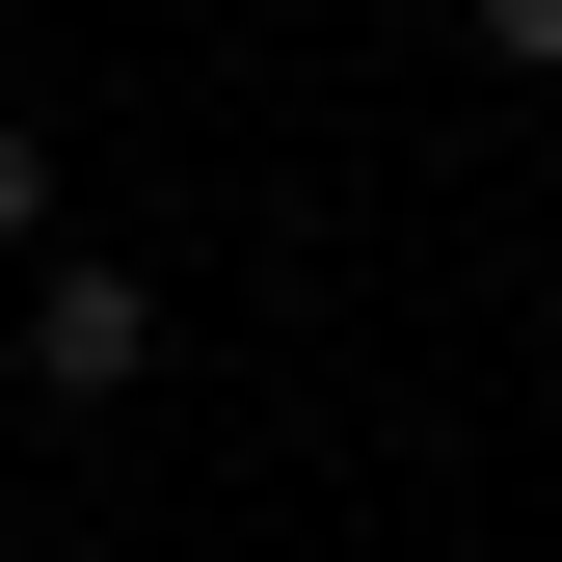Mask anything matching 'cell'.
Returning a JSON list of instances; mask_svg holds the SVG:
<instances>
[{"label": "cell", "instance_id": "cell-2", "mask_svg": "<svg viewBox=\"0 0 562 562\" xmlns=\"http://www.w3.org/2000/svg\"><path fill=\"white\" fill-rule=\"evenodd\" d=\"M0 268H54V134L0 108Z\"/></svg>", "mask_w": 562, "mask_h": 562}, {"label": "cell", "instance_id": "cell-3", "mask_svg": "<svg viewBox=\"0 0 562 562\" xmlns=\"http://www.w3.org/2000/svg\"><path fill=\"white\" fill-rule=\"evenodd\" d=\"M482 54H509V81H562V0H482Z\"/></svg>", "mask_w": 562, "mask_h": 562}, {"label": "cell", "instance_id": "cell-1", "mask_svg": "<svg viewBox=\"0 0 562 562\" xmlns=\"http://www.w3.org/2000/svg\"><path fill=\"white\" fill-rule=\"evenodd\" d=\"M134 375H161V268L54 241V268H27V402H134Z\"/></svg>", "mask_w": 562, "mask_h": 562}]
</instances>
